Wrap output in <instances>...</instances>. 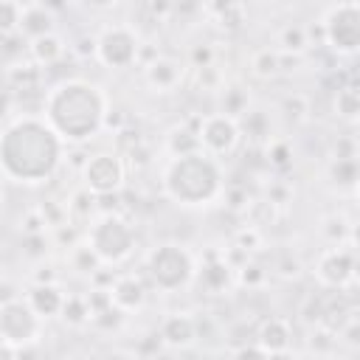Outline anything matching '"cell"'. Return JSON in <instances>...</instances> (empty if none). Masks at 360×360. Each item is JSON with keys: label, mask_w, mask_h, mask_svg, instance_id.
<instances>
[{"label": "cell", "mask_w": 360, "mask_h": 360, "mask_svg": "<svg viewBox=\"0 0 360 360\" xmlns=\"http://www.w3.org/2000/svg\"><path fill=\"white\" fill-rule=\"evenodd\" d=\"M65 141L45 115H8L0 132V169L14 186H42L53 180L65 158Z\"/></svg>", "instance_id": "obj_1"}, {"label": "cell", "mask_w": 360, "mask_h": 360, "mask_svg": "<svg viewBox=\"0 0 360 360\" xmlns=\"http://www.w3.org/2000/svg\"><path fill=\"white\" fill-rule=\"evenodd\" d=\"M107 110L110 96L104 87L82 76L59 79L42 96V115L68 146H84L93 141L104 129Z\"/></svg>", "instance_id": "obj_2"}, {"label": "cell", "mask_w": 360, "mask_h": 360, "mask_svg": "<svg viewBox=\"0 0 360 360\" xmlns=\"http://www.w3.org/2000/svg\"><path fill=\"white\" fill-rule=\"evenodd\" d=\"M160 191L180 208H205L225 194V177L214 155H172L160 172Z\"/></svg>", "instance_id": "obj_3"}, {"label": "cell", "mask_w": 360, "mask_h": 360, "mask_svg": "<svg viewBox=\"0 0 360 360\" xmlns=\"http://www.w3.org/2000/svg\"><path fill=\"white\" fill-rule=\"evenodd\" d=\"M143 270L155 290L172 295V292L188 290L197 281L200 262L180 242H158L155 248H149V253L143 259Z\"/></svg>", "instance_id": "obj_4"}, {"label": "cell", "mask_w": 360, "mask_h": 360, "mask_svg": "<svg viewBox=\"0 0 360 360\" xmlns=\"http://www.w3.org/2000/svg\"><path fill=\"white\" fill-rule=\"evenodd\" d=\"M135 225L121 211H98L84 228V242L107 267L124 264L135 253Z\"/></svg>", "instance_id": "obj_5"}, {"label": "cell", "mask_w": 360, "mask_h": 360, "mask_svg": "<svg viewBox=\"0 0 360 360\" xmlns=\"http://www.w3.org/2000/svg\"><path fill=\"white\" fill-rule=\"evenodd\" d=\"M45 318L31 307L25 295H6L0 301V346L17 349L25 357L42 338Z\"/></svg>", "instance_id": "obj_6"}, {"label": "cell", "mask_w": 360, "mask_h": 360, "mask_svg": "<svg viewBox=\"0 0 360 360\" xmlns=\"http://www.w3.org/2000/svg\"><path fill=\"white\" fill-rule=\"evenodd\" d=\"M326 31V48L335 56H360V3L357 0H340L335 3L323 17Z\"/></svg>", "instance_id": "obj_7"}, {"label": "cell", "mask_w": 360, "mask_h": 360, "mask_svg": "<svg viewBox=\"0 0 360 360\" xmlns=\"http://www.w3.org/2000/svg\"><path fill=\"white\" fill-rule=\"evenodd\" d=\"M82 174V186L90 188L96 197H104V194H121L124 186H127V160L124 155L115 149V152H93L84 166L79 169Z\"/></svg>", "instance_id": "obj_8"}, {"label": "cell", "mask_w": 360, "mask_h": 360, "mask_svg": "<svg viewBox=\"0 0 360 360\" xmlns=\"http://www.w3.org/2000/svg\"><path fill=\"white\" fill-rule=\"evenodd\" d=\"M96 37H98V56H96L98 65H104L110 70H127V68L138 65L141 39L132 25H124V22L104 25Z\"/></svg>", "instance_id": "obj_9"}, {"label": "cell", "mask_w": 360, "mask_h": 360, "mask_svg": "<svg viewBox=\"0 0 360 360\" xmlns=\"http://www.w3.org/2000/svg\"><path fill=\"white\" fill-rule=\"evenodd\" d=\"M197 135L202 143V152L214 155V158H228L236 152V146L242 143V127L239 118L217 110V112H205L197 121Z\"/></svg>", "instance_id": "obj_10"}, {"label": "cell", "mask_w": 360, "mask_h": 360, "mask_svg": "<svg viewBox=\"0 0 360 360\" xmlns=\"http://www.w3.org/2000/svg\"><path fill=\"white\" fill-rule=\"evenodd\" d=\"M354 253L346 245H329L315 259V278L321 287L346 290L354 284Z\"/></svg>", "instance_id": "obj_11"}, {"label": "cell", "mask_w": 360, "mask_h": 360, "mask_svg": "<svg viewBox=\"0 0 360 360\" xmlns=\"http://www.w3.org/2000/svg\"><path fill=\"white\" fill-rule=\"evenodd\" d=\"M143 82L155 93H174L186 82V65L177 56L158 53L152 62L143 65Z\"/></svg>", "instance_id": "obj_12"}, {"label": "cell", "mask_w": 360, "mask_h": 360, "mask_svg": "<svg viewBox=\"0 0 360 360\" xmlns=\"http://www.w3.org/2000/svg\"><path fill=\"white\" fill-rule=\"evenodd\" d=\"M197 281L205 292L219 295L236 281V267L225 259V253H205V259L200 262V270H197Z\"/></svg>", "instance_id": "obj_13"}, {"label": "cell", "mask_w": 360, "mask_h": 360, "mask_svg": "<svg viewBox=\"0 0 360 360\" xmlns=\"http://www.w3.org/2000/svg\"><path fill=\"white\" fill-rule=\"evenodd\" d=\"M256 343L264 354H290L292 352V323L281 315H270L256 326Z\"/></svg>", "instance_id": "obj_14"}, {"label": "cell", "mask_w": 360, "mask_h": 360, "mask_svg": "<svg viewBox=\"0 0 360 360\" xmlns=\"http://www.w3.org/2000/svg\"><path fill=\"white\" fill-rule=\"evenodd\" d=\"M158 332H160V340H163L166 349H188V346H194V340L200 338V332H197V318L188 315V312H169V315L160 321Z\"/></svg>", "instance_id": "obj_15"}, {"label": "cell", "mask_w": 360, "mask_h": 360, "mask_svg": "<svg viewBox=\"0 0 360 360\" xmlns=\"http://www.w3.org/2000/svg\"><path fill=\"white\" fill-rule=\"evenodd\" d=\"M146 295H149V292H146V284H143V278L135 276V273H121V276H115V281L110 284V301H112V307H118L124 315L143 309Z\"/></svg>", "instance_id": "obj_16"}, {"label": "cell", "mask_w": 360, "mask_h": 360, "mask_svg": "<svg viewBox=\"0 0 360 360\" xmlns=\"http://www.w3.org/2000/svg\"><path fill=\"white\" fill-rule=\"evenodd\" d=\"M332 110L346 124H360V73L352 70L343 76V82L335 90Z\"/></svg>", "instance_id": "obj_17"}, {"label": "cell", "mask_w": 360, "mask_h": 360, "mask_svg": "<svg viewBox=\"0 0 360 360\" xmlns=\"http://www.w3.org/2000/svg\"><path fill=\"white\" fill-rule=\"evenodd\" d=\"M42 65H37L31 56L28 59H14V62H8L6 65V84H8V93H22V96H28V93H37V90H42Z\"/></svg>", "instance_id": "obj_18"}, {"label": "cell", "mask_w": 360, "mask_h": 360, "mask_svg": "<svg viewBox=\"0 0 360 360\" xmlns=\"http://www.w3.org/2000/svg\"><path fill=\"white\" fill-rule=\"evenodd\" d=\"M25 298L31 301V307H34L45 321H51V318H56V315L62 312L68 292L59 287V281H45V284H31L28 292H25Z\"/></svg>", "instance_id": "obj_19"}, {"label": "cell", "mask_w": 360, "mask_h": 360, "mask_svg": "<svg viewBox=\"0 0 360 360\" xmlns=\"http://www.w3.org/2000/svg\"><path fill=\"white\" fill-rule=\"evenodd\" d=\"M65 53H68V45L56 31L37 37V39H28V56L42 68H53L56 62H62Z\"/></svg>", "instance_id": "obj_20"}, {"label": "cell", "mask_w": 360, "mask_h": 360, "mask_svg": "<svg viewBox=\"0 0 360 360\" xmlns=\"http://www.w3.org/2000/svg\"><path fill=\"white\" fill-rule=\"evenodd\" d=\"M197 121H200V115L194 118V121H183V124H174L169 132H166V155L172 158V155H188V152H200L202 149V143H200V135H197Z\"/></svg>", "instance_id": "obj_21"}, {"label": "cell", "mask_w": 360, "mask_h": 360, "mask_svg": "<svg viewBox=\"0 0 360 360\" xmlns=\"http://www.w3.org/2000/svg\"><path fill=\"white\" fill-rule=\"evenodd\" d=\"M56 28V14L45 6V3H34V6H25V14H22V25L20 31L28 37V39H37V37H45Z\"/></svg>", "instance_id": "obj_22"}, {"label": "cell", "mask_w": 360, "mask_h": 360, "mask_svg": "<svg viewBox=\"0 0 360 360\" xmlns=\"http://www.w3.org/2000/svg\"><path fill=\"white\" fill-rule=\"evenodd\" d=\"M68 219L73 222V225H79V228H87L90 225V219L98 214V197L90 191V188H76L70 197H68Z\"/></svg>", "instance_id": "obj_23"}, {"label": "cell", "mask_w": 360, "mask_h": 360, "mask_svg": "<svg viewBox=\"0 0 360 360\" xmlns=\"http://www.w3.org/2000/svg\"><path fill=\"white\" fill-rule=\"evenodd\" d=\"M326 177L335 188H357L360 183V158H329Z\"/></svg>", "instance_id": "obj_24"}, {"label": "cell", "mask_w": 360, "mask_h": 360, "mask_svg": "<svg viewBox=\"0 0 360 360\" xmlns=\"http://www.w3.org/2000/svg\"><path fill=\"white\" fill-rule=\"evenodd\" d=\"M59 318H62V323H65V326H73V329L87 326V323L93 321L90 298H87V295H82V292H70V295L65 298V307H62Z\"/></svg>", "instance_id": "obj_25"}, {"label": "cell", "mask_w": 360, "mask_h": 360, "mask_svg": "<svg viewBox=\"0 0 360 360\" xmlns=\"http://www.w3.org/2000/svg\"><path fill=\"white\" fill-rule=\"evenodd\" d=\"M219 110L222 112H228V115H233V118H242L248 110H250V93H248V87L245 84H239V82H231V84H225L222 90H219Z\"/></svg>", "instance_id": "obj_26"}, {"label": "cell", "mask_w": 360, "mask_h": 360, "mask_svg": "<svg viewBox=\"0 0 360 360\" xmlns=\"http://www.w3.org/2000/svg\"><path fill=\"white\" fill-rule=\"evenodd\" d=\"M250 73L256 79H262V82L276 79L281 73V53H278V48H259V51H253V56H250Z\"/></svg>", "instance_id": "obj_27"}, {"label": "cell", "mask_w": 360, "mask_h": 360, "mask_svg": "<svg viewBox=\"0 0 360 360\" xmlns=\"http://www.w3.org/2000/svg\"><path fill=\"white\" fill-rule=\"evenodd\" d=\"M68 264H70V270H76L79 276H93L104 262H101L98 253L82 239V242H76L73 248H68Z\"/></svg>", "instance_id": "obj_28"}, {"label": "cell", "mask_w": 360, "mask_h": 360, "mask_svg": "<svg viewBox=\"0 0 360 360\" xmlns=\"http://www.w3.org/2000/svg\"><path fill=\"white\" fill-rule=\"evenodd\" d=\"M239 127H242V135H248L253 143H267L270 141V115L264 110L250 107L239 118Z\"/></svg>", "instance_id": "obj_29"}, {"label": "cell", "mask_w": 360, "mask_h": 360, "mask_svg": "<svg viewBox=\"0 0 360 360\" xmlns=\"http://www.w3.org/2000/svg\"><path fill=\"white\" fill-rule=\"evenodd\" d=\"M264 163H267L270 169H276L278 174L287 172V169H292V163H295L292 143H290L287 138H270V141L264 143Z\"/></svg>", "instance_id": "obj_30"}, {"label": "cell", "mask_w": 360, "mask_h": 360, "mask_svg": "<svg viewBox=\"0 0 360 360\" xmlns=\"http://www.w3.org/2000/svg\"><path fill=\"white\" fill-rule=\"evenodd\" d=\"M321 233H323V239H326L329 245H349L352 222H349L346 214L332 211V214H326V217L321 219Z\"/></svg>", "instance_id": "obj_31"}, {"label": "cell", "mask_w": 360, "mask_h": 360, "mask_svg": "<svg viewBox=\"0 0 360 360\" xmlns=\"http://www.w3.org/2000/svg\"><path fill=\"white\" fill-rule=\"evenodd\" d=\"M309 31L307 25H298V22H290L278 31V51H290V53H307L309 48Z\"/></svg>", "instance_id": "obj_32"}, {"label": "cell", "mask_w": 360, "mask_h": 360, "mask_svg": "<svg viewBox=\"0 0 360 360\" xmlns=\"http://www.w3.org/2000/svg\"><path fill=\"white\" fill-rule=\"evenodd\" d=\"M326 295H329V287H321V290H312L307 298H304V304L298 307V315H301V321L307 323V326H315V323H321L323 321V309H326Z\"/></svg>", "instance_id": "obj_33"}, {"label": "cell", "mask_w": 360, "mask_h": 360, "mask_svg": "<svg viewBox=\"0 0 360 360\" xmlns=\"http://www.w3.org/2000/svg\"><path fill=\"white\" fill-rule=\"evenodd\" d=\"M281 112L290 124H304L312 112V101H309L307 93H287L281 98Z\"/></svg>", "instance_id": "obj_34"}, {"label": "cell", "mask_w": 360, "mask_h": 360, "mask_svg": "<svg viewBox=\"0 0 360 360\" xmlns=\"http://www.w3.org/2000/svg\"><path fill=\"white\" fill-rule=\"evenodd\" d=\"M0 31L3 37L6 34H17L20 25H22V14H25V6L22 0H0Z\"/></svg>", "instance_id": "obj_35"}, {"label": "cell", "mask_w": 360, "mask_h": 360, "mask_svg": "<svg viewBox=\"0 0 360 360\" xmlns=\"http://www.w3.org/2000/svg\"><path fill=\"white\" fill-rule=\"evenodd\" d=\"M194 79H197V87L202 93H219L228 82H225V73L217 68V62L211 65H202V68H194Z\"/></svg>", "instance_id": "obj_36"}, {"label": "cell", "mask_w": 360, "mask_h": 360, "mask_svg": "<svg viewBox=\"0 0 360 360\" xmlns=\"http://www.w3.org/2000/svg\"><path fill=\"white\" fill-rule=\"evenodd\" d=\"M338 332L335 329H329V326H323V323H315V326H309V338H307V343H309V349L315 352V354H329L335 346H338Z\"/></svg>", "instance_id": "obj_37"}, {"label": "cell", "mask_w": 360, "mask_h": 360, "mask_svg": "<svg viewBox=\"0 0 360 360\" xmlns=\"http://www.w3.org/2000/svg\"><path fill=\"white\" fill-rule=\"evenodd\" d=\"M233 245L242 248V250H248V253H256V250L264 245V233H262V228L253 225V222L239 225V228L233 231Z\"/></svg>", "instance_id": "obj_38"}, {"label": "cell", "mask_w": 360, "mask_h": 360, "mask_svg": "<svg viewBox=\"0 0 360 360\" xmlns=\"http://www.w3.org/2000/svg\"><path fill=\"white\" fill-rule=\"evenodd\" d=\"M267 281V270L259 264V262H245L242 267H236V284H242V287H248V290H256V287H262Z\"/></svg>", "instance_id": "obj_39"}, {"label": "cell", "mask_w": 360, "mask_h": 360, "mask_svg": "<svg viewBox=\"0 0 360 360\" xmlns=\"http://www.w3.org/2000/svg\"><path fill=\"white\" fill-rule=\"evenodd\" d=\"M264 194H267V200L276 205V208H284V205H290L292 202V183L290 180H284V177H273L270 183H267V188H264Z\"/></svg>", "instance_id": "obj_40"}, {"label": "cell", "mask_w": 360, "mask_h": 360, "mask_svg": "<svg viewBox=\"0 0 360 360\" xmlns=\"http://www.w3.org/2000/svg\"><path fill=\"white\" fill-rule=\"evenodd\" d=\"M51 239L45 233H22V248H25V256L31 259H45L51 253Z\"/></svg>", "instance_id": "obj_41"}, {"label": "cell", "mask_w": 360, "mask_h": 360, "mask_svg": "<svg viewBox=\"0 0 360 360\" xmlns=\"http://www.w3.org/2000/svg\"><path fill=\"white\" fill-rule=\"evenodd\" d=\"M20 231H22V233H45V231H51V225H48V219H45V214H42L39 205H37V208H28V211L22 214Z\"/></svg>", "instance_id": "obj_42"}, {"label": "cell", "mask_w": 360, "mask_h": 360, "mask_svg": "<svg viewBox=\"0 0 360 360\" xmlns=\"http://www.w3.org/2000/svg\"><path fill=\"white\" fill-rule=\"evenodd\" d=\"M329 158H360V141L357 135H338L332 143Z\"/></svg>", "instance_id": "obj_43"}, {"label": "cell", "mask_w": 360, "mask_h": 360, "mask_svg": "<svg viewBox=\"0 0 360 360\" xmlns=\"http://www.w3.org/2000/svg\"><path fill=\"white\" fill-rule=\"evenodd\" d=\"M217 20H219L222 28H242V22H245V6L239 0H233L228 8H222L217 14Z\"/></svg>", "instance_id": "obj_44"}, {"label": "cell", "mask_w": 360, "mask_h": 360, "mask_svg": "<svg viewBox=\"0 0 360 360\" xmlns=\"http://www.w3.org/2000/svg\"><path fill=\"white\" fill-rule=\"evenodd\" d=\"M70 51H73L79 59H96V56H98V37H96V34H82V37H76V42L70 45Z\"/></svg>", "instance_id": "obj_45"}, {"label": "cell", "mask_w": 360, "mask_h": 360, "mask_svg": "<svg viewBox=\"0 0 360 360\" xmlns=\"http://www.w3.org/2000/svg\"><path fill=\"white\" fill-rule=\"evenodd\" d=\"M222 197H225V205L231 211H248V205L253 202L250 194H248V188H242V186H228Z\"/></svg>", "instance_id": "obj_46"}, {"label": "cell", "mask_w": 360, "mask_h": 360, "mask_svg": "<svg viewBox=\"0 0 360 360\" xmlns=\"http://www.w3.org/2000/svg\"><path fill=\"white\" fill-rule=\"evenodd\" d=\"M338 338H340V343H346V346H352V349H360V318L352 315V318L338 329Z\"/></svg>", "instance_id": "obj_47"}, {"label": "cell", "mask_w": 360, "mask_h": 360, "mask_svg": "<svg viewBox=\"0 0 360 360\" xmlns=\"http://www.w3.org/2000/svg\"><path fill=\"white\" fill-rule=\"evenodd\" d=\"M129 124V115H127V110L124 107H118V104H110V110H107V118H104V129H110L112 135L118 132V129H124Z\"/></svg>", "instance_id": "obj_48"}, {"label": "cell", "mask_w": 360, "mask_h": 360, "mask_svg": "<svg viewBox=\"0 0 360 360\" xmlns=\"http://www.w3.org/2000/svg\"><path fill=\"white\" fill-rule=\"evenodd\" d=\"M301 270H304V267H301V262H298L292 253H284V256L276 262V273H278L281 278H298Z\"/></svg>", "instance_id": "obj_49"}, {"label": "cell", "mask_w": 360, "mask_h": 360, "mask_svg": "<svg viewBox=\"0 0 360 360\" xmlns=\"http://www.w3.org/2000/svg\"><path fill=\"white\" fill-rule=\"evenodd\" d=\"M188 59H191V68H202V65H211V62H214V48H211V45H194Z\"/></svg>", "instance_id": "obj_50"}, {"label": "cell", "mask_w": 360, "mask_h": 360, "mask_svg": "<svg viewBox=\"0 0 360 360\" xmlns=\"http://www.w3.org/2000/svg\"><path fill=\"white\" fill-rule=\"evenodd\" d=\"M281 53V73H295L304 65V53H290V51H278Z\"/></svg>", "instance_id": "obj_51"}, {"label": "cell", "mask_w": 360, "mask_h": 360, "mask_svg": "<svg viewBox=\"0 0 360 360\" xmlns=\"http://www.w3.org/2000/svg\"><path fill=\"white\" fill-rule=\"evenodd\" d=\"M45 281H59V278H56V270H53V264H51V262L39 264V267H37V273H34V284H45Z\"/></svg>", "instance_id": "obj_52"}, {"label": "cell", "mask_w": 360, "mask_h": 360, "mask_svg": "<svg viewBox=\"0 0 360 360\" xmlns=\"http://www.w3.org/2000/svg\"><path fill=\"white\" fill-rule=\"evenodd\" d=\"M118 0H84V6H90V8H96V11H107V8H112Z\"/></svg>", "instance_id": "obj_53"}, {"label": "cell", "mask_w": 360, "mask_h": 360, "mask_svg": "<svg viewBox=\"0 0 360 360\" xmlns=\"http://www.w3.org/2000/svg\"><path fill=\"white\" fill-rule=\"evenodd\" d=\"M42 3H45V6H48V8L53 11V14H56V11L68 8V3H70V0H42Z\"/></svg>", "instance_id": "obj_54"}, {"label": "cell", "mask_w": 360, "mask_h": 360, "mask_svg": "<svg viewBox=\"0 0 360 360\" xmlns=\"http://www.w3.org/2000/svg\"><path fill=\"white\" fill-rule=\"evenodd\" d=\"M349 245H360V222H352V236H349Z\"/></svg>", "instance_id": "obj_55"}, {"label": "cell", "mask_w": 360, "mask_h": 360, "mask_svg": "<svg viewBox=\"0 0 360 360\" xmlns=\"http://www.w3.org/2000/svg\"><path fill=\"white\" fill-rule=\"evenodd\" d=\"M354 197H357V202H360V183H357V188H354Z\"/></svg>", "instance_id": "obj_56"}, {"label": "cell", "mask_w": 360, "mask_h": 360, "mask_svg": "<svg viewBox=\"0 0 360 360\" xmlns=\"http://www.w3.org/2000/svg\"><path fill=\"white\" fill-rule=\"evenodd\" d=\"M357 141H360V124H357Z\"/></svg>", "instance_id": "obj_57"}]
</instances>
